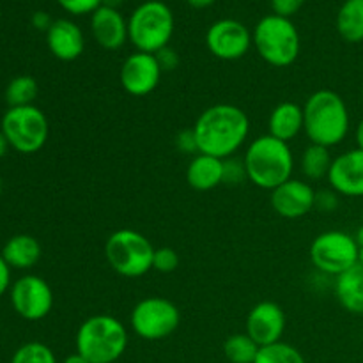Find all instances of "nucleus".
Wrapping results in <instances>:
<instances>
[{
	"instance_id": "nucleus-1",
	"label": "nucleus",
	"mask_w": 363,
	"mask_h": 363,
	"mask_svg": "<svg viewBox=\"0 0 363 363\" xmlns=\"http://www.w3.org/2000/svg\"><path fill=\"white\" fill-rule=\"evenodd\" d=\"M199 152L227 160L247 144L250 135V119L243 108L230 103L208 106L194 124Z\"/></svg>"
},
{
	"instance_id": "nucleus-2",
	"label": "nucleus",
	"mask_w": 363,
	"mask_h": 363,
	"mask_svg": "<svg viewBox=\"0 0 363 363\" xmlns=\"http://www.w3.org/2000/svg\"><path fill=\"white\" fill-rule=\"evenodd\" d=\"M351 116L346 101L332 89L312 92L303 105V131L311 144L335 147L346 140Z\"/></svg>"
},
{
	"instance_id": "nucleus-3",
	"label": "nucleus",
	"mask_w": 363,
	"mask_h": 363,
	"mask_svg": "<svg viewBox=\"0 0 363 363\" xmlns=\"http://www.w3.org/2000/svg\"><path fill=\"white\" fill-rule=\"evenodd\" d=\"M245 169L250 183L261 190H275L293 179L294 155L287 142L272 135H261L248 144L243 155Z\"/></svg>"
},
{
	"instance_id": "nucleus-4",
	"label": "nucleus",
	"mask_w": 363,
	"mask_h": 363,
	"mask_svg": "<svg viewBox=\"0 0 363 363\" xmlns=\"http://www.w3.org/2000/svg\"><path fill=\"white\" fill-rule=\"evenodd\" d=\"M130 335L121 319L96 314L85 319L77 330V353L91 363H116L126 353Z\"/></svg>"
},
{
	"instance_id": "nucleus-5",
	"label": "nucleus",
	"mask_w": 363,
	"mask_h": 363,
	"mask_svg": "<svg viewBox=\"0 0 363 363\" xmlns=\"http://www.w3.org/2000/svg\"><path fill=\"white\" fill-rule=\"evenodd\" d=\"M174 34V14L160 0L140 4L128 20V39L137 52L158 53L169 46Z\"/></svg>"
},
{
	"instance_id": "nucleus-6",
	"label": "nucleus",
	"mask_w": 363,
	"mask_h": 363,
	"mask_svg": "<svg viewBox=\"0 0 363 363\" xmlns=\"http://www.w3.org/2000/svg\"><path fill=\"white\" fill-rule=\"evenodd\" d=\"M156 248L133 229H119L105 243V257L110 268L124 279H140L152 269Z\"/></svg>"
},
{
	"instance_id": "nucleus-7",
	"label": "nucleus",
	"mask_w": 363,
	"mask_h": 363,
	"mask_svg": "<svg viewBox=\"0 0 363 363\" xmlns=\"http://www.w3.org/2000/svg\"><path fill=\"white\" fill-rule=\"evenodd\" d=\"M254 46L261 59L273 67H287L300 55V34L289 18L269 14L254 30Z\"/></svg>"
},
{
	"instance_id": "nucleus-8",
	"label": "nucleus",
	"mask_w": 363,
	"mask_h": 363,
	"mask_svg": "<svg viewBox=\"0 0 363 363\" xmlns=\"http://www.w3.org/2000/svg\"><path fill=\"white\" fill-rule=\"evenodd\" d=\"M0 131L14 151L34 155L48 142L50 124L45 112L35 105L11 106L4 113Z\"/></svg>"
},
{
	"instance_id": "nucleus-9",
	"label": "nucleus",
	"mask_w": 363,
	"mask_h": 363,
	"mask_svg": "<svg viewBox=\"0 0 363 363\" xmlns=\"http://www.w3.org/2000/svg\"><path fill=\"white\" fill-rule=\"evenodd\" d=\"M308 255L319 273L337 279L358 264L360 247L354 236L344 230H326L314 238L308 248Z\"/></svg>"
},
{
	"instance_id": "nucleus-10",
	"label": "nucleus",
	"mask_w": 363,
	"mask_h": 363,
	"mask_svg": "<svg viewBox=\"0 0 363 363\" xmlns=\"http://www.w3.org/2000/svg\"><path fill=\"white\" fill-rule=\"evenodd\" d=\"M181 325L176 303L162 296H147L138 301L130 314V326L137 337L147 342L169 339Z\"/></svg>"
},
{
	"instance_id": "nucleus-11",
	"label": "nucleus",
	"mask_w": 363,
	"mask_h": 363,
	"mask_svg": "<svg viewBox=\"0 0 363 363\" xmlns=\"http://www.w3.org/2000/svg\"><path fill=\"white\" fill-rule=\"evenodd\" d=\"M13 311L25 321H41L53 308V291L45 279L23 275L9 289Z\"/></svg>"
},
{
	"instance_id": "nucleus-12",
	"label": "nucleus",
	"mask_w": 363,
	"mask_h": 363,
	"mask_svg": "<svg viewBox=\"0 0 363 363\" xmlns=\"http://www.w3.org/2000/svg\"><path fill=\"white\" fill-rule=\"evenodd\" d=\"M252 34L241 21L218 20L208 28L206 46L220 60H238L247 55L252 46Z\"/></svg>"
},
{
	"instance_id": "nucleus-13",
	"label": "nucleus",
	"mask_w": 363,
	"mask_h": 363,
	"mask_svg": "<svg viewBox=\"0 0 363 363\" xmlns=\"http://www.w3.org/2000/svg\"><path fill=\"white\" fill-rule=\"evenodd\" d=\"M162 73L163 71L155 53L135 52L121 66L119 80L128 94L144 98L158 87Z\"/></svg>"
},
{
	"instance_id": "nucleus-14",
	"label": "nucleus",
	"mask_w": 363,
	"mask_h": 363,
	"mask_svg": "<svg viewBox=\"0 0 363 363\" xmlns=\"http://www.w3.org/2000/svg\"><path fill=\"white\" fill-rule=\"evenodd\" d=\"M247 335L259 347L272 346L282 340L286 332V312L275 301H259L247 315Z\"/></svg>"
},
{
	"instance_id": "nucleus-15",
	"label": "nucleus",
	"mask_w": 363,
	"mask_h": 363,
	"mask_svg": "<svg viewBox=\"0 0 363 363\" xmlns=\"http://www.w3.org/2000/svg\"><path fill=\"white\" fill-rule=\"evenodd\" d=\"M273 211L287 220H296L308 215L315 208V190L311 183L301 179H289L272 190Z\"/></svg>"
},
{
	"instance_id": "nucleus-16",
	"label": "nucleus",
	"mask_w": 363,
	"mask_h": 363,
	"mask_svg": "<svg viewBox=\"0 0 363 363\" xmlns=\"http://www.w3.org/2000/svg\"><path fill=\"white\" fill-rule=\"evenodd\" d=\"M328 183L340 197H363V151L350 149L333 158Z\"/></svg>"
},
{
	"instance_id": "nucleus-17",
	"label": "nucleus",
	"mask_w": 363,
	"mask_h": 363,
	"mask_svg": "<svg viewBox=\"0 0 363 363\" xmlns=\"http://www.w3.org/2000/svg\"><path fill=\"white\" fill-rule=\"evenodd\" d=\"M46 45L55 59L73 62L85 50L84 32L74 21L55 20L46 30Z\"/></svg>"
},
{
	"instance_id": "nucleus-18",
	"label": "nucleus",
	"mask_w": 363,
	"mask_h": 363,
	"mask_svg": "<svg viewBox=\"0 0 363 363\" xmlns=\"http://www.w3.org/2000/svg\"><path fill=\"white\" fill-rule=\"evenodd\" d=\"M91 30L96 43L105 50L123 48L128 39V23L113 7L101 6L92 13Z\"/></svg>"
},
{
	"instance_id": "nucleus-19",
	"label": "nucleus",
	"mask_w": 363,
	"mask_h": 363,
	"mask_svg": "<svg viewBox=\"0 0 363 363\" xmlns=\"http://www.w3.org/2000/svg\"><path fill=\"white\" fill-rule=\"evenodd\" d=\"M303 131V106L294 101H282L272 110L268 117V135L287 142Z\"/></svg>"
},
{
	"instance_id": "nucleus-20",
	"label": "nucleus",
	"mask_w": 363,
	"mask_h": 363,
	"mask_svg": "<svg viewBox=\"0 0 363 363\" xmlns=\"http://www.w3.org/2000/svg\"><path fill=\"white\" fill-rule=\"evenodd\" d=\"M186 181L197 191L215 190L223 184V160L197 152L186 167Z\"/></svg>"
},
{
	"instance_id": "nucleus-21",
	"label": "nucleus",
	"mask_w": 363,
	"mask_h": 363,
	"mask_svg": "<svg viewBox=\"0 0 363 363\" xmlns=\"http://www.w3.org/2000/svg\"><path fill=\"white\" fill-rule=\"evenodd\" d=\"M333 289L344 311L363 315V268L360 264L337 277Z\"/></svg>"
},
{
	"instance_id": "nucleus-22",
	"label": "nucleus",
	"mask_w": 363,
	"mask_h": 363,
	"mask_svg": "<svg viewBox=\"0 0 363 363\" xmlns=\"http://www.w3.org/2000/svg\"><path fill=\"white\" fill-rule=\"evenodd\" d=\"M41 245L30 234H16L2 248L4 261L11 269H28L41 259Z\"/></svg>"
},
{
	"instance_id": "nucleus-23",
	"label": "nucleus",
	"mask_w": 363,
	"mask_h": 363,
	"mask_svg": "<svg viewBox=\"0 0 363 363\" xmlns=\"http://www.w3.org/2000/svg\"><path fill=\"white\" fill-rule=\"evenodd\" d=\"M337 30L347 43L363 41V0H346L337 14Z\"/></svg>"
},
{
	"instance_id": "nucleus-24",
	"label": "nucleus",
	"mask_w": 363,
	"mask_h": 363,
	"mask_svg": "<svg viewBox=\"0 0 363 363\" xmlns=\"http://www.w3.org/2000/svg\"><path fill=\"white\" fill-rule=\"evenodd\" d=\"M332 155L328 147L323 145L311 144L305 147L300 158V170L308 181H321L328 177L330 167H332Z\"/></svg>"
},
{
	"instance_id": "nucleus-25",
	"label": "nucleus",
	"mask_w": 363,
	"mask_h": 363,
	"mask_svg": "<svg viewBox=\"0 0 363 363\" xmlns=\"http://www.w3.org/2000/svg\"><path fill=\"white\" fill-rule=\"evenodd\" d=\"M38 82L35 78L28 77V74H21V77L13 78L6 87V101L11 106H27L34 105L35 98H38Z\"/></svg>"
},
{
	"instance_id": "nucleus-26",
	"label": "nucleus",
	"mask_w": 363,
	"mask_h": 363,
	"mask_svg": "<svg viewBox=\"0 0 363 363\" xmlns=\"http://www.w3.org/2000/svg\"><path fill=\"white\" fill-rule=\"evenodd\" d=\"M259 350L247 333H234L223 342V354L230 363H254Z\"/></svg>"
},
{
	"instance_id": "nucleus-27",
	"label": "nucleus",
	"mask_w": 363,
	"mask_h": 363,
	"mask_svg": "<svg viewBox=\"0 0 363 363\" xmlns=\"http://www.w3.org/2000/svg\"><path fill=\"white\" fill-rule=\"evenodd\" d=\"M254 363H307L303 354L287 342H277L259 350Z\"/></svg>"
},
{
	"instance_id": "nucleus-28",
	"label": "nucleus",
	"mask_w": 363,
	"mask_h": 363,
	"mask_svg": "<svg viewBox=\"0 0 363 363\" xmlns=\"http://www.w3.org/2000/svg\"><path fill=\"white\" fill-rule=\"evenodd\" d=\"M11 363H59L55 353L43 342H27L14 351Z\"/></svg>"
},
{
	"instance_id": "nucleus-29",
	"label": "nucleus",
	"mask_w": 363,
	"mask_h": 363,
	"mask_svg": "<svg viewBox=\"0 0 363 363\" xmlns=\"http://www.w3.org/2000/svg\"><path fill=\"white\" fill-rule=\"evenodd\" d=\"M248 181L247 169H245L243 158L238 160L236 156L223 160V184L236 186V184Z\"/></svg>"
},
{
	"instance_id": "nucleus-30",
	"label": "nucleus",
	"mask_w": 363,
	"mask_h": 363,
	"mask_svg": "<svg viewBox=\"0 0 363 363\" xmlns=\"http://www.w3.org/2000/svg\"><path fill=\"white\" fill-rule=\"evenodd\" d=\"M179 266V255L174 248L162 247L156 248L155 259H152V269L158 273H172Z\"/></svg>"
},
{
	"instance_id": "nucleus-31",
	"label": "nucleus",
	"mask_w": 363,
	"mask_h": 363,
	"mask_svg": "<svg viewBox=\"0 0 363 363\" xmlns=\"http://www.w3.org/2000/svg\"><path fill=\"white\" fill-rule=\"evenodd\" d=\"M67 13L80 16V14L94 13L98 7L103 6V0H57Z\"/></svg>"
},
{
	"instance_id": "nucleus-32",
	"label": "nucleus",
	"mask_w": 363,
	"mask_h": 363,
	"mask_svg": "<svg viewBox=\"0 0 363 363\" xmlns=\"http://www.w3.org/2000/svg\"><path fill=\"white\" fill-rule=\"evenodd\" d=\"M340 204V195L335 190L328 188V190L315 191V208L323 213H333Z\"/></svg>"
},
{
	"instance_id": "nucleus-33",
	"label": "nucleus",
	"mask_w": 363,
	"mask_h": 363,
	"mask_svg": "<svg viewBox=\"0 0 363 363\" xmlns=\"http://www.w3.org/2000/svg\"><path fill=\"white\" fill-rule=\"evenodd\" d=\"M176 149L184 155H197L199 145H197V137L194 133V128L190 130H183L176 135Z\"/></svg>"
},
{
	"instance_id": "nucleus-34",
	"label": "nucleus",
	"mask_w": 363,
	"mask_h": 363,
	"mask_svg": "<svg viewBox=\"0 0 363 363\" xmlns=\"http://www.w3.org/2000/svg\"><path fill=\"white\" fill-rule=\"evenodd\" d=\"M303 2L305 0H272V7L279 16L289 18L301 9Z\"/></svg>"
},
{
	"instance_id": "nucleus-35",
	"label": "nucleus",
	"mask_w": 363,
	"mask_h": 363,
	"mask_svg": "<svg viewBox=\"0 0 363 363\" xmlns=\"http://www.w3.org/2000/svg\"><path fill=\"white\" fill-rule=\"evenodd\" d=\"M156 59H158L160 67L162 71H174L179 66V55H177L176 50H172L170 46H165L163 50H160L158 53H155Z\"/></svg>"
},
{
	"instance_id": "nucleus-36",
	"label": "nucleus",
	"mask_w": 363,
	"mask_h": 363,
	"mask_svg": "<svg viewBox=\"0 0 363 363\" xmlns=\"http://www.w3.org/2000/svg\"><path fill=\"white\" fill-rule=\"evenodd\" d=\"M11 286H13L11 284V268L0 255V296H4L11 289Z\"/></svg>"
},
{
	"instance_id": "nucleus-37",
	"label": "nucleus",
	"mask_w": 363,
	"mask_h": 363,
	"mask_svg": "<svg viewBox=\"0 0 363 363\" xmlns=\"http://www.w3.org/2000/svg\"><path fill=\"white\" fill-rule=\"evenodd\" d=\"M52 23H53V21H50V18L46 16V14H43V13H38L34 16V25L38 28H46V30H48V28L52 27Z\"/></svg>"
},
{
	"instance_id": "nucleus-38",
	"label": "nucleus",
	"mask_w": 363,
	"mask_h": 363,
	"mask_svg": "<svg viewBox=\"0 0 363 363\" xmlns=\"http://www.w3.org/2000/svg\"><path fill=\"white\" fill-rule=\"evenodd\" d=\"M354 140H357V147L363 151V117L360 123L357 124V128H354Z\"/></svg>"
},
{
	"instance_id": "nucleus-39",
	"label": "nucleus",
	"mask_w": 363,
	"mask_h": 363,
	"mask_svg": "<svg viewBox=\"0 0 363 363\" xmlns=\"http://www.w3.org/2000/svg\"><path fill=\"white\" fill-rule=\"evenodd\" d=\"M62 363H91V362H89L87 358L82 357L80 353H77V351H74V353L67 354V357L62 360Z\"/></svg>"
},
{
	"instance_id": "nucleus-40",
	"label": "nucleus",
	"mask_w": 363,
	"mask_h": 363,
	"mask_svg": "<svg viewBox=\"0 0 363 363\" xmlns=\"http://www.w3.org/2000/svg\"><path fill=\"white\" fill-rule=\"evenodd\" d=\"M215 2L216 0H188V4H190L191 7H195V9H204V7H209Z\"/></svg>"
},
{
	"instance_id": "nucleus-41",
	"label": "nucleus",
	"mask_w": 363,
	"mask_h": 363,
	"mask_svg": "<svg viewBox=\"0 0 363 363\" xmlns=\"http://www.w3.org/2000/svg\"><path fill=\"white\" fill-rule=\"evenodd\" d=\"M9 142H7V138L4 137V133L2 131H0V160L4 158V156L7 155V151H9Z\"/></svg>"
},
{
	"instance_id": "nucleus-42",
	"label": "nucleus",
	"mask_w": 363,
	"mask_h": 363,
	"mask_svg": "<svg viewBox=\"0 0 363 363\" xmlns=\"http://www.w3.org/2000/svg\"><path fill=\"white\" fill-rule=\"evenodd\" d=\"M354 240H357L358 247L363 248V225L360 227V229L357 230V234H354Z\"/></svg>"
},
{
	"instance_id": "nucleus-43",
	"label": "nucleus",
	"mask_w": 363,
	"mask_h": 363,
	"mask_svg": "<svg viewBox=\"0 0 363 363\" xmlns=\"http://www.w3.org/2000/svg\"><path fill=\"white\" fill-rule=\"evenodd\" d=\"M119 4H121V0H103V6L113 7V9H116V7L119 6Z\"/></svg>"
},
{
	"instance_id": "nucleus-44",
	"label": "nucleus",
	"mask_w": 363,
	"mask_h": 363,
	"mask_svg": "<svg viewBox=\"0 0 363 363\" xmlns=\"http://www.w3.org/2000/svg\"><path fill=\"white\" fill-rule=\"evenodd\" d=\"M358 264L363 268V248H360V257H358Z\"/></svg>"
},
{
	"instance_id": "nucleus-45",
	"label": "nucleus",
	"mask_w": 363,
	"mask_h": 363,
	"mask_svg": "<svg viewBox=\"0 0 363 363\" xmlns=\"http://www.w3.org/2000/svg\"><path fill=\"white\" fill-rule=\"evenodd\" d=\"M362 101H363V91H362Z\"/></svg>"
}]
</instances>
